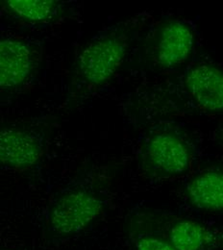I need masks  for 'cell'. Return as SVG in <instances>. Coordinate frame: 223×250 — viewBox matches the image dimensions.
<instances>
[{
    "label": "cell",
    "mask_w": 223,
    "mask_h": 250,
    "mask_svg": "<svg viewBox=\"0 0 223 250\" xmlns=\"http://www.w3.org/2000/svg\"><path fill=\"white\" fill-rule=\"evenodd\" d=\"M145 21L142 16L129 19L97 35L81 49L74 66L77 90L96 89L114 77L126 57L134 33Z\"/></svg>",
    "instance_id": "cell-1"
},
{
    "label": "cell",
    "mask_w": 223,
    "mask_h": 250,
    "mask_svg": "<svg viewBox=\"0 0 223 250\" xmlns=\"http://www.w3.org/2000/svg\"><path fill=\"white\" fill-rule=\"evenodd\" d=\"M192 151L188 143L172 131L161 130L147 136L141 146L139 165L151 178H175L191 172Z\"/></svg>",
    "instance_id": "cell-2"
},
{
    "label": "cell",
    "mask_w": 223,
    "mask_h": 250,
    "mask_svg": "<svg viewBox=\"0 0 223 250\" xmlns=\"http://www.w3.org/2000/svg\"><path fill=\"white\" fill-rule=\"evenodd\" d=\"M193 42L194 34L188 23L178 20L162 21L145 39V56L158 69H172L188 60Z\"/></svg>",
    "instance_id": "cell-3"
},
{
    "label": "cell",
    "mask_w": 223,
    "mask_h": 250,
    "mask_svg": "<svg viewBox=\"0 0 223 250\" xmlns=\"http://www.w3.org/2000/svg\"><path fill=\"white\" fill-rule=\"evenodd\" d=\"M103 204L95 193L84 188L70 189L51 205L48 227L58 236H70L86 229L101 214Z\"/></svg>",
    "instance_id": "cell-4"
},
{
    "label": "cell",
    "mask_w": 223,
    "mask_h": 250,
    "mask_svg": "<svg viewBox=\"0 0 223 250\" xmlns=\"http://www.w3.org/2000/svg\"><path fill=\"white\" fill-rule=\"evenodd\" d=\"M41 136L22 128L0 130V166L17 171H25L35 166L44 153Z\"/></svg>",
    "instance_id": "cell-5"
},
{
    "label": "cell",
    "mask_w": 223,
    "mask_h": 250,
    "mask_svg": "<svg viewBox=\"0 0 223 250\" xmlns=\"http://www.w3.org/2000/svg\"><path fill=\"white\" fill-rule=\"evenodd\" d=\"M39 58L37 50L23 41H0V88L12 89L27 81Z\"/></svg>",
    "instance_id": "cell-6"
},
{
    "label": "cell",
    "mask_w": 223,
    "mask_h": 250,
    "mask_svg": "<svg viewBox=\"0 0 223 250\" xmlns=\"http://www.w3.org/2000/svg\"><path fill=\"white\" fill-rule=\"evenodd\" d=\"M186 88L197 104L206 113H221L223 109V74L212 63H200L188 71Z\"/></svg>",
    "instance_id": "cell-7"
},
{
    "label": "cell",
    "mask_w": 223,
    "mask_h": 250,
    "mask_svg": "<svg viewBox=\"0 0 223 250\" xmlns=\"http://www.w3.org/2000/svg\"><path fill=\"white\" fill-rule=\"evenodd\" d=\"M165 233L162 234L176 250H212L218 238L204 224L191 219L163 217Z\"/></svg>",
    "instance_id": "cell-8"
},
{
    "label": "cell",
    "mask_w": 223,
    "mask_h": 250,
    "mask_svg": "<svg viewBox=\"0 0 223 250\" xmlns=\"http://www.w3.org/2000/svg\"><path fill=\"white\" fill-rule=\"evenodd\" d=\"M191 204L207 212H221L223 207V175L219 167H210L196 174L187 186Z\"/></svg>",
    "instance_id": "cell-9"
},
{
    "label": "cell",
    "mask_w": 223,
    "mask_h": 250,
    "mask_svg": "<svg viewBox=\"0 0 223 250\" xmlns=\"http://www.w3.org/2000/svg\"><path fill=\"white\" fill-rule=\"evenodd\" d=\"M5 11L27 23H46L55 21L63 13V4L54 0H7Z\"/></svg>",
    "instance_id": "cell-10"
},
{
    "label": "cell",
    "mask_w": 223,
    "mask_h": 250,
    "mask_svg": "<svg viewBox=\"0 0 223 250\" xmlns=\"http://www.w3.org/2000/svg\"><path fill=\"white\" fill-rule=\"evenodd\" d=\"M134 244L136 250H176L158 231L140 233L136 236Z\"/></svg>",
    "instance_id": "cell-11"
}]
</instances>
